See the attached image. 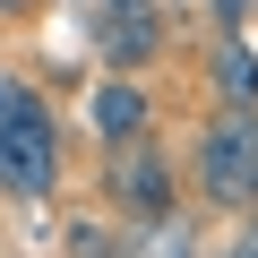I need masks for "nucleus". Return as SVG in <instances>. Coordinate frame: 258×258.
Segmentation results:
<instances>
[{"mask_svg": "<svg viewBox=\"0 0 258 258\" xmlns=\"http://www.w3.org/2000/svg\"><path fill=\"white\" fill-rule=\"evenodd\" d=\"M103 9H155V0H103Z\"/></svg>", "mask_w": 258, "mask_h": 258, "instance_id": "nucleus-11", "label": "nucleus"}, {"mask_svg": "<svg viewBox=\"0 0 258 258\" xmlns=\"http://www.w3.org/2000/svg\"><path fill=\"white\" fill-rule=\"evenodd\" d=\"M155 52H164V18L155 9H103V60H112V78L155 69Z\"/></svg>", "mask_w": 258, "mask_h": 258, "instance_id": "nucleus-4", "label": "nucleus"}, {"mask_svg": "<svg viewBox=\"0 0 258 258\" xmlns=\"http://www.w3.org/2000/svg\"><path fill=\"white\" fill-rule=\"evenodd\" d=\"M224 258H258V207H241V232H232V249Z\"/></svg>", "mask_w": 258, "mask_h": 258, "instance_id": "nucleus-8", "label": "nucleus"}, {"mask_svg": "<svg viewBox=\"0 0 258 258\" xmlns=\"http://www.w3.org/2000/svg\"><path fill=\"white\" fill-rule=\"evenodd\" d=\"M69 258H129V241H120L103 215H78V224H69Z\"/></svg>", "mask_w": 258, "mask_h": 258, "instance_id": "nucleus-6", "label": "nucleus"}, {"mask_svg": "<svg viewBox=\"0 0 258 258\" xmlns=\"http://www.w3.org/2000/svg\"><path fill=\"white\" fill-rule=\"evenodd\" d=\"M189 189L207 207H258V112H207L198 155H189Z\"/></svg>", "mask_w": 258, "mask_h": 258, "instance_id": "nucleus-1", "label": "nucleus"}, {"mask_svg": "<svg viewBox=\"0 0 258 258\" xmlns=\"http://www.w3.org/2000/svg\"><path fill=\"white\" fill-rule=\"evenodd\" d=\"M207 9L224 18V35H241V18H249V0H207Z\"/></svg>", "mask_w": 258, "mask_h": 258, "instance_id": "nucleus-9", "label": "nucleus"}, {"mask_svg": "<svg viewBox=\"0 0 258 258\" xmlns=\"http://www.w3.org/2000/svg\"><path fill=\"white\" fill-rule=\"evenodd\" d=\"M103 198L120 224H164V215H181V172H172V155H155V138L103 147Z\"/></svg>", "mask_w": 258, "mask_h": 258, "instance_id": "nucleus-2", "label": "nucleus"}, {"mask_svg": "<svg viewBox=\"0 0 258 258\" xmlns=\"http://www.w3.org/2000/svg\"><path fill=\"white\" fill-rule=\"evenodd\" d=\"M86 129H95L103 147L155 138V95H147V78H103V86L86 95Z\"/></svg>", "mask_w": 258, "mask_h": 258, "instance_id": "nucleus-3", "label": "nucleus"}, {"mask_svg": "<svg viewBox=\"0 0 258 258\" xmlns=\"http://www.w3.org/2000/svg\"><path fill=\"white\" fill-rule=\"evenodd\" d=\"M207 78H215L224 112H258V52H249L241 35H224V43L207 52Z\"/></svg>", "mask_w": 258, "mask_h": 258, "instance_id": "nucleus-5", "label": "nucleus"}, {"mask_svg": "<svg viewBox=\"0 0 258 258\" xmlns=\"http://www.w3.org/2000/svg\"><path fill=\"white\" fill-rule=\"evenodd\" d=\"M26 9H35V0H0V18H26Z\"/></svg>", "mask_w": 258, "mask_h": 258, "instance_id": "nucleus-10", "label": "nucleus"}, {"mask_svg": "<svg viewBox=\"0 0 258 258\" xmlns=\"http://www.w3.org/2000/svg\"><path fill=\"white\" fill-rule=\"evenodd\" d=\"M155 241H138L129 258H189V232H181V215H164V224H147Z\"/></svg>", "mask_w": 258, "mask_h": 258, "instance_id": "nucleus-7", "label": "nucleus"}]
</instances>
